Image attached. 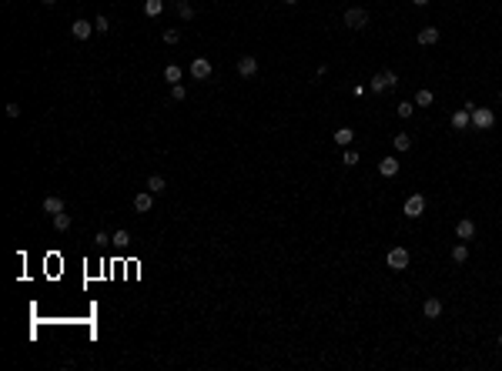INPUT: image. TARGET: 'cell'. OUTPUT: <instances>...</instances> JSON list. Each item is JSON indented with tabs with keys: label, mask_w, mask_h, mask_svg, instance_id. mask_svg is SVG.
I'll list each match as a JSON object with an SVG mask.
<instances>
[{
	"label": "cell",
	"mask_w": 502,
	"mask_h": 371,
	"mask_svg": "<svg viewBox=\"0 0 502 371\" xmlns=\"http://www.w3.org/2000/svg\"><path fill=\"white\" fill-rule=\"evenodd\" d=\"M389 87H399V74H395V70H382V74H375V77L368 80V90H372V94H382V90H389Z\"/></svg>",
	"instance_id": "cell-1"
},
{
	"label": "cell",
	"mask_w": 502,
	"mask_h": 371,
	"mask_svg": "<svg viewBox=\"0 0 502 371\" xmlns=\"http://www.w3.org/2000/svg\"><path fill=\"white\" fill-rule=\"evenodd\" d=\"M345 27L348 30H365L368 27V10L365 7H348L345 10Z\"/></svg>",
	"instance_id": "cell-2"
},
{
	"label": "cell",
	"mask_w": 502,
	"mask_h": 371,
	"mask_svg": "<svg viewBox=\"0 0 502 371\" xmlns=\"http://www.w3.org/2000/svg\"><path fill=\"white\" fill-rule=\"evenodd\" d=\"M402 214H405V217H412V221H415V217H422V214H425V197H422V194H409Z\"/></svg>",
	"instance_id": "cell-3"
},
{
	"label": "cell",
	"mask_w": 502,
	"mask_h": 371,
	"mask_svg": "<svg viewBox=\"0 0 502 371\" xmlns=\"http://www.w3.org/2000/svg\"><path fill=\"white\" fill-rule=\"evenodd\" d=\"M385 264H389L392 271H405L409 268V251H405V247H392L389 254H385Z\"/></svg>",
	"instance_id": "cell-4"
},
{
	"label": "cell",
	"mask_w": 502,
	"mask_h": 371,
	"mask_svg": "<svg viewBox=\"0 0 502 371\" xmlns=\"http://www.w3.org/2000/svg\"><path fill=\"white\" fill-rule=\"evenodd\" d=\"M492 124H496V114H492L489 107H472V127H479V131H489Z\"/></svg>",
	"instance_id": "cell-5"
},
{
	"label": "cell",
	"mask_w": 502,
	"mask_h": 371,
	"mask_svg": "<svg viewBox=\"0 0 502 371\" xmlns=\"http://www.w3.org/2000/svg\"><path fill=\"white\" fill-rule=\"evenodd\" d=\"M191 77L208 80L211 77V60H208V57H194V60H191Z\"/></svg>",
	"instance_id": "cell-6"
},
{
	"label": "cell",
	"mask_w": 502,
	"mask_h": 371,
	"mask_svg": "<svg viewBox=\"0 0 502 371\" xmlns=\"http://www.w3.org/2000/svg\"><path fill=\"white\" fill-rule=\"evenodd\" d=\"M70 34H74V40H87V37L94 34V23H90V20H80V17H77V20L70 23Z\"/></svg>",
	"instance_id": "cell-7"
},
{
	"label": "cell",
	"mask_w": 502,
	"mask_h": 371,
	"mask_svg": "<svg viewBox=\"0 0 502 371\" xmlns=\"http://www.w3.org/2000/svg\"><path fill=\"white\" fill-rule=\"evenodd\" d=\"M238 74H241V77H255L258 74V57L245 54L241 60H238Z\"/></svg>",
	"instance_id": "cell-8"
},
{
	"label": "cell",
	"mask_w": 502,
	"mask_h": 371,
	"mask_svg": "<svg viewBox=\"0 0 502 371\" xmlns=\"http://www.w3.org/2000/svg\"><path fill=\"white\" fill-rule=\"evenodd\" d=\"M151 207H154V191H141L137 197H134V211L137 214H147Z\"/></svg>",
	"instance_id": "cell-9"
},
{
	"label": "cell",
	"mask_w": 502,
	"mask_h": 371,
	"mask_svg": "<svg viewBox=\"0 0 502 371\" xmlns=\"http://www.w3.org/2000/svg\"><path fill=\"white\" fill-rule=\"evenodd\" d=\"M456 234H459V241H472V237H476V221H472V217H462L456 224Z\"/></svg>",
	"instance_id": "cell-10"
},
{
	"label": "cell",
	"mask_w": 502,
	"mask_h": 371,
	"mask_svg": "<svg viewBox=\"0 0 502 371\" xmlns=\"http://www.w3.org/2000/svg\"><path fill=\"white\" fill-rule=\"evenodd\" d=\"M415 40H419V47H432V44H439V27H422Z\"/></svg>",
	"instance_id": "cell-11"
},
{
	"label": "cell",
	"mask_w": 502,
	"mask_h": 371,
	"mask_svg": "<svg viewBox=\"0 0 502 371\" xmlns=\"http://www.w3.org/2000/svg\"><path fill=\"white\" fill-rule=\"evenodd\" d=\"M422 315L429 318V321H435V318L442 315V301H439V298H425L422 301Z\"/></svg>",
	"instance_id": "cell-12"
},
{
	"label": "cell",
	"mask_w": 502,
	"mask_h": 371,
	"mask_svg": "<svg viewBox=\"0 0 502 371\" xmlns=\"http://www.w3.org/2000/svg\"><path fill=\"white\" fill-rule=\"evenodd\" d=\"M469 124H472V111H469V107H462V111L452 114V127H456V131H466Z\"/></svg>",
	"instance_id": "cell-13"
},
{
	"label": "cell",
	"mask_w": 502,
	"mask_h": 371,
	"mask_svg": "<svg viewBox=\"0 0 502 371\" xmlns=\"http://www.w3.org/2000/svg\"><path fill=\"white\" fill-rule=\"evenodd\" d=\"M379 174L382 178H395V174H399V161L395 158H382L379 161Z\"/></svg>",
	"instance_id": "cell-14"
},
{
	"label": "cell",
	"mask_w": 502,
	"mask_h": 371,
	"mask_svg": "<svg viewBox=\"0 0 502 371\" xmlns=\"http://www.w3.org/2000/svg\"><path fill=\"white\" fill-rule=\"evenodd\" d=\"M40 207H44V214H60V211H64V201H60L57 194H47Z\"/></svg>",
	"instance_id": "cell-15"
},
{
	"label": "cell",
	"mask_w": 502,
	"mask_h": 371,
	"mask_svg": "<svg viewBox=\"0 0 502 371\" xmlns=\"http://www.w3.org/2000/svg\"><path fill=\"white\" fill-rule=\"evenodd\" d=\"M332 137H335V144H338V147H348V144H352V137H355V131H352V127H338Z\"/></svg>",
	"instance_id": "cell-16"
},
{
	"label": "cell",
	"mask_w": 502,
	"mask_h": 371,
	"mask_svg": "<svg viewBox=\"0 0 502 371\" xmlns=\"http://www.w3.org/2000/svg\"><path fill=\"white\" fill-rule=\"evenodd\" d=\"M144 187H147V191H154V194H164V191H167V181L161 178V174H151Z\"/></svg>",
	"instance_id": "cell-17"
},
{
	"label": "cell",
	"mask_w": 502,
	"mask_h": 371,
	"mask_svg": "<svg viewBox=\"0 0 502 371\" xmlns=\"http://www.w3.org/2000/svg\"><path fill=\"white\" fill-rule=\"evenodd\" d=\"M392 144H395L399 154H405V151H412V137L409 134H392Z\"/></svg>",
	"instance_id": "cell-18"
},
{
	"label": "cell",
	"mask_w": 502,
	"mask_h": 371,
	"mask_svg": "<svg viewBox=\"0 0 502 371\" xmlns=\"http://www.w3.org/2000/svg\"><path fill=\"white\" fill-rule=\"evenodd\" d=\"M174 10H178L181 20H191V17H194V7H191L188 0H178V3H174Z\"/></svg>",
	"instance_id": "cell-19"
},
{
	"label": "cell",
	"mask_w": 502,
	"mask_h": 371,
	"mask_svg": "<svg viewBox=\"0 0 502 371\" xmlns=\"http://www.w3.org/2000/svg\"><path fill=\"white\" fill-rule=\"evenodd\" d=\"M432 101H435V94H432V90L419 87V94H415V107H429Z\"/></svg>",
	"instance_id": "cell-20"
},
{
	"label": "cell",
	"mask_w": 502,
	"mask_h": 371,
	"mask_svg": "<svg viewBox=\"0 0 502 371\" xmlns=\"http://www.w3.org/2000/svg\"><path fill=\"white\" fill-rule=\"evenodd\" d=\"M164 80H167V84H181V67H178V64H167V67H164Z\"/></svg>",
	"instance_id": "cell-21"
},
{
	"label": "cell",
	"mask_w": 502,
	"mask_h": 371,
	"mask_svg": "<svg viewBox=\"0 0 502 371\" xmlns=\"http://www.w3.org/2000/svg\"><path fill=\"white\" fill-rule=\"evenodd\" d=\"M161 10H164V0H144V13L147 17H157Z\"/></svg>",
	"instance_id": "cell-22"
},
{
	"label": "cell",
	"mask_w": 502,
	"mask_h": 371,
	"mask_svg": "<svg viewBox=\"0 0 502 371\" xmlns=\"http://www.w3.org/2000/svg\"><path fill=\"white\" fill-rule=\"evenodd\" d=\"M452 261H456V264H466V261H469V247L466 244H456V247H452Z\"/></svg>",
	"instance_id": "cell-23"
},
{
	"label": "cell",
	"mask_w": 502,
	"mask_h": 371,
	"mask_svg": "<svg viewBox=\"0 0 502 371\" xmlns=\"http://www.w3.org/2000/svg\"><path fill=\"white\" fill-rule=\"evenodd\" d=\"M54 227H57V231H67V227H70V214H67V211L54 214Z\"/></svg>",
	"instance_id": "cell-24"
},
{
	"label": "cell",
	"mask_w": 502,
	"mask_h": 371,
	"mask_svg": "<svg viewBox=\"0 0 502 371\" xmlns=\"http://www.w3.org/2000/svg\"><path fill=\"white\" fill-rule=\"evenodd\" d=\"M395 114H399V117H412V114H415V101H402L399 107H395Z\"/></svg>",
	"instance_id": "cell-25"
},
{
	"label": "cell",
	"mask_w": 502,
	"mask_h": 371,
	"mask_svg": "<svg viewBox=\"0 0 502 371\" xmlns=\"http://www.w3.org/2000/svg\"><path fill=\"white\" fill-rule=\"evenodd\" d=\"M164 44H181V30L178 27H167L164 30Z\"/></svg>",
	"instance_id": "cell-26"
},
{
	"label": "cell",
	"mask_w": 502,
	"mask_h": 371,
	"mask_svg": "<svg viewBox=\"0 0 502 371\" xmlns=\"http://www.w3.org/2000/svg\"><path fill=\"white\" fill-rule=\"evenodd\" d=\"M358 161H362V158H358V151H345V154H342V164H345V168H355Z\"/></svg>",
	"instance_id": "cell-27"
},
{
	"label": "cell",
	"mask_w": 502,
	"mask_h": 371,
	"mask_svg": "<svg viewBox=\"0 0 502 371\" xmlns=\"http://www.w3.org/2000/svg\"><path fill=\"white\" fill-rule=\"evenodd\" d=\"M127 241H131V234H127V231H114V234H111V244H117V247H124Z\"/></svg>",
	"instance_id": "cell-28"
},
{
	"label": "cell",
	"mask_w": 502,
	"mask_h": 371,
	"mask_svg": "<svg viewBox=\"0 0 502 371\" xmlns=\"http://www.w3.org/2000/svg\"><path fill=\"white\" fill-rule=\"evenodd\" d=\"M184 97H188L184 84H171V101H184Z\"/></svg>",
	"instance_id": "cell-29"
},
{
	"label": "cell",
	"mask_w": 502,
	"mask_h": 371,
	"mask_svg": "<svg viewBox=\"0 0 502 371\" xmlns=\"http://www.w3.org/2000/svg\"><path fill=\"white\" fill-rule=\"evenodd\" d=\"M94 30H97V34H107V30H111V20H107V17L100 13L97 20H94Z\"/></svg>",
	"instance_id": "cell-30"
},
{
	"label": "cell",
	"mask_w": 502,
	"mask_h": 371,
	"mask_svg": "<svg viewBox=\"0 0 502 371\" xmlns=\"http://www.w3.org/2000/svg\"><path fill=\"white\" fill-rule=\"evenodd\" d=\"M7 117H20V104H17V101L7 104Z\"/></svg>",
	"instance_id": "cell-31"
},
{
	"label": "cell",
	"mask_w": 502,
	"mask_h": 371,
	"mask_svg": "<svg viewBox=\"0 0 502 371\" xmlns=\"http://www.w3.org/2000/svg\"><path fill=\"white\" fill-rule=\"evenodd\" d=\"M412 3H415V7H425V3H429V0H412Z\"/></svg>",
	"instance_id": "cell-32"
},
{
	"label": "cell",
	"mask_w": 502,
	"mask_h": 371,
	"mask_svg": "<svg viewBox=\"0 0 502 371\" xmlns=\"http://www.w3.org/2000/svg\"><path fill=\"white\" fill-rule=\"evenodd\" d=\"M44 3H47V7H54V3H57V0H44Z\"/></svg>",
	"instance_id": "cell-33"
},
{
	"label": "cell",
	"mask_w": 502,
	"mask_h": 371,
	"mask_svg": "<svg viewBox=\"0 0 502 371\" xmlns=\"http://www.w3.org/2000/svg\"><path fill=\"white\" fill-rule=\"evenodd\" d=\"M285 3H288V7H291V3H298V0H285Z\"/></svg>",
	"instance_id": "cell-34"
},
{
	"label": "cell",
	"mask_w": 502,
	"mask_h": 371,
	"mask_svg": "<svg viewBox=\"0 0 502 371\" xmlns=\"http://www.w3.org/2000/svg\"><path fill=\"white\" fill-rule=\"evenodd\" d=\"M499 348H502V335H499Z\"/></svg>",
	"instance_id": "cell-35"
},
{
	"label": "cell",
	"mask_w": 502,
	"mask_h": 371,
	"mask_svg": "<svg viewBox=\"0 0 502 371\" xmlns=\"http://www.w3.org/2000/svg\"><path fill=\"white\" fill-rule=\"evenodd\" d=\"M499 101H502V90H499Z\"/></svg>",
	"instance_id": "cell-36"
}]
</instances>
